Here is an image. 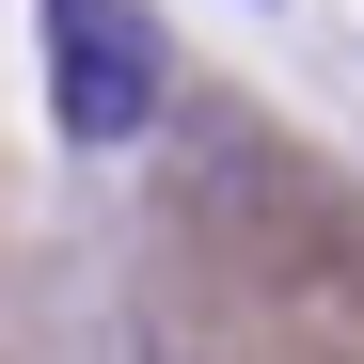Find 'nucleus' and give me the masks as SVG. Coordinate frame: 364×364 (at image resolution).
Returning a JSON list of instances; mask_svg holds the SVG:
<instances>
[{
	"label": "nucleus",
	"instance_id": "f257e3e1",
	"mask_svg": "<svg viewBox=\"0 0 364 364\" xmlns=\"http://www.w3.org/2000/svg\"><path fill=\"white\" fill-rule=\"evenodd\" d=\"M32 16H48V111H64V143H143L159 95H174L159 16H127V0H32Z\"/></svg>",
	"mask_w": 364,
	"mask_h": 364
}]
</instances>
